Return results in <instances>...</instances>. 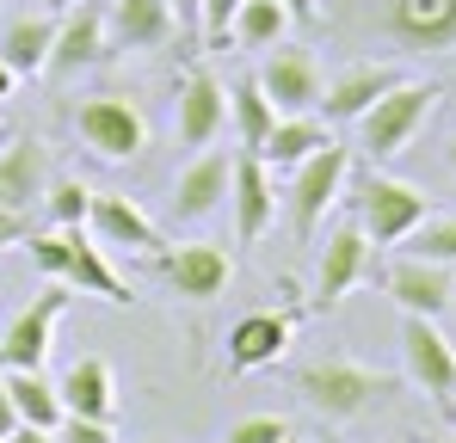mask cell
<instances>
[{
  "label": "cell",
  "mask_w": 456,
  "mask_h": 443,
  "mask_svg": "<svg viewBox=\"0 0 456 443\" xmlns=\"http://www.w3.org/2000/svg\"><path fill=\"white\" fill-rule=\"evenodd\" d=\"M25 253H31V265H37V271H50V278H56V284H69V290L99 295V302H118V308L130 302V284L105 265V253L93 246V234H86L80 222L50 228V234H37V228H31Z\"/></svg>",
  "instance_id": "obj_1"
},
{
  "label": "cell",
  "mask_w": 456,
  "mask_h": 443,
  "mask_svg": "<svg viewBox=\"0 0 456 443\" xmlns=\"http://www.w3.org/2000/svg\"><path fill=\"white\" fill-rule=\"evenodd\" d=\"M297 394L321 419H358L388 394V375L358 364V358H314V364L297 369Z\"/></svg>",
  "instance_id": "obj_2"
},
{
  "label": "cell",
  "mask_w": 456,
  "mask_h": 443,
  "mask_svg": "<svg viewBox=\"0 0 456 443\" xmlns=\"http://www.w3.org/2000/svg\"><path fill=\"white\" fill-rule=\"evenodd\" d=\"M438 99H444V86H432V80H395L377 105L358 117V148H364L370 160L407 154V142L426 130V117H432Z\"/></svg>",
  "instance_id": "obj_3"
},
{
  "label": "cell",
  "mask_w": 456,
  "mask_h": 443,
  "mask_svg": "<svg viewBox=\"0 0 456 443\" xmlns=\"http://www.w3.org/2000/svg\"><path fill=\"white\" fill-rule=\"evenodd\" d=\"M352 204H358V228L377 240V246H401L419 222L432 216V197L419 191V185H407V179H395V173H358V185H352Z\"/></svg>",
  "instance_id": "obj_4"
},
{
  "label": "cell",
  "mask_w": 456,
  "mask_h": 443,
  "mask_svg": "<svg viewBox=\"0 0 456 443\" xmlns=\"http://www.w3.org/2000/svg\"><path fill=\"white\" fill-rule=\"evenodd\" d=\"M346 179H352V148H339V142L314 148L308 160L290 166V197H284V210H290V228H297L303 240H314V228L339 204Z\"/></svg>",
  "instance_id": "obj_5"
},
{
  "label": "cell",
  "mask_w": 456,
  "mask_h": 443,
  "mask_svg": "<svg viewBox=\"0 0 456 443\" xmlns=\"http://www.w3.org/2000/svg\"><path fill=\"white\" fill-rule=\"evenodd\" d=\"M62 314H69V284H50V290L31 295V302L6 320V333H0V369H44Z\"/></svg>",
  "instance_id": "obj_6"
},
{
  "label": "cell",
  "mask_w": 456,
  "mask_h": 443,
  "mask_svg": "<svg viewBox=\"0 0 456 443\" xmlns=\"http://www.w3.org/2000/svg\"><path fill=\"white\" fill-rule=\"evenodd\" d=\"M382 37H395L413 56H451L456 50V0H382Z\"/></svg>",
  "instance_id": "obj_7"
},
{
  "label": "cell",
  "mask_w": 456,
  "mask_h": 443,
  "mask_svg": "<svg viewBox=\"0 0 456 443\" xmlns=\"http://www.w3.org/2000/svg\"><path fill=\"white\" fill-rule=\"evenodd\" d=\"M401 364H407V382L432 400H456V345L438 333L432 314H407L401 320Z\"/></svg>",
  "instance_id": "obj_8"
},
{
  "label": "cell",
  "mask_w": 456,
  "mask_h": 443,
  "mask_svg": "<svg viewBox=\"0 0 456 443\" xmlns=\"http://www.w3.org/2000/svg\"><path fill=\"white\" fill-rule=\"evenodd\" d=\"M75 130H80V142L93 148L99 160H136V154H142V142H149V124H142V111H136L130 99H111V93H99V99H80Z\"/></svg>",
  "instance_id": "obj_9"
},
{
  "label": "cell",
  "mask_w": 456,
  "mask_h": 443,
  "mask_svg": "<svg viewBox=\"0 0 456 443\" xmlns=\"http://www.w3.org/2000/svg\"><path fill=\"white\" fill-rule=\"evenodd\" d=\"M105 56H111L105 6H99V0H80V6H69V12L56 19V44H50L44 74H50V80H75L80 68H93V62H105Z\"/></svg>",
  "instance_id": "obj_10"
},
{
  "label": "cell",
  "mask_w": 456,
  "mask_h": 443,
  "mask_svg": "<svg viewBox=\"0 0 456 443\" xmlns=\"http://www.w3.org/2000/svg\"><path fill=\"white\" fill-rule=\"evenodd\" d=\"M370 278H377V240H370L358 222L333 228L327 246H321V265H314V295L333 308L346 290H358V284H370Z\"/></svg>",
  "instance_id": "obj_11"
},
{
  "label": "cell",
  "mask_w": 456,
  "mask_h": 443,
  "mask_svg": "<svg viewBox=\"0 0 456 443\" xmlns=\"http://www.w3.org/2000/svg\"><path fill=\"white\" fill-rule=\"evenodd\" d=\"M154 259H160V278L185 295V302H216L228 290V278H234V259H228L216 240H185V246L154 253Z\"/></svg>",
  "instance_id": "obj_12"
},
{
  "label": "cell",
  "mask_w": 456,
  "mask_h": 443,
  "mask_svg": "<svg viewBox=\"0 0 456 443\" xmlns=\"http://www.w3.org/2000/svg\"><path fill=\"white\" fill-rule=\"evenodd\" d=\"M253 80L265 86V99L278 111H314L321 105V68H314V56L297 50V44H272V56L259 62Z\"/></svg>",
  "instance_id": "obj_13"
},
{
  "label": "cell",
  "mask_w": 456,
  "mask_h": 443,
  "mask_svg": "<svg viewBox=\"0 0 456 443\" xmlns=\"http://www.w3.org/2000/svg\"><path fill=\"white\" fill-rule=\"evenodd\" d=\"M388 295L401 302V314H432V320H438L456 302V278H451V265L407 253V259L388 265Z\"/></svg>",
  "instance_id": "obj_14"
},
{
  "label": "cell",
  "mask_w": 456,
  "mask_h": 443,
  "mask_svg": "<svg viewBox=\"0 0 456 443\" xmlns=\"http://www.w3.org/2000/svg\"><path fill=\"white\" fill-rule=\"evenodd\" d=\"M86 228H93V240H99V246H124V253H167L160 228H154L130 197H118V191H93Z\"/></svg>",
  "instance_id": "obj_15"
},
{
  "label": "cell",
  "mask_w": 456,
  "mask_h": 443,
  "mask_svg": "<svg viewBox=\"0 0 456 443\" xmlns=\"http://www.w3.org/2000/svg\"><path fill=\"white\" fill-rule=\"evenodd\" d=\"M228 124V93L216 86V74H191L185 86H179V117H173V136H179V148H210L216 136H223Z\"/></svg>",
  "instance_id": "obj_16"
},
{
  "label": "cell",
  "mask_w": 456,
  "mask_h": 443,
  "mask_svg": "<svg viewBox=\"0 0 456 443\" xmlns=\"http://www.w3.org/2000/svg\"><path fill=\"white\" fill-rule=\"evenodd\" d=\"M228 204H234V234L240 240H259L272 216H278V185H272V166L259 154H240L234 160V185H228Z\"/></svg>",
  "instance_id": "obj_17"
},
{
  "label": "cell",
  "mask_w": 456,
  "mask_h": 443,
  "mask_svg": "<svg viewBox=\"0 0 456 443\" xmlns=\"http://www.w3.org/2000/svg\"><path fill=\"white\" fill-rule=\"evenodd\" d=\"M105 31L118 50H160L179 37V19L167 0H105Z\"/></svg>",
  "instance_id": "obj_18"
},
{
  "label": "cell",
  "mask_w": 456,
  "mask_h": 443,
  "mask_svg": "<svg viewBox=\"0 0 456 443\" xmlns=\"http://www.w3.org/2000/svg\"><path fill=\"white\" fill-rule=\"evenodd\" d=\"M228 185H234V160L228 154H198L179 185H173V216L179 222H204L228 204Z\"/></svg>",
  "instance_id": "obj_19"
},
{
  "label": "cell",
  "mask_w": 456,
  "mask_h": 443,
  "mask_svg": "<svg viewBox=\"0 0 456 443\" xmlns=\"http://www.w3.org/2000/svg\"><path fill=\"white\" fill-rule=\"evenodd\" d=\"M395 80H407L395 62H352V68L327 86V99H321V105H327V124H358Z\"/></svg>",
  "instance_id": "obj_20"
},
{
  "label": "cell",
  "mask_w": 456,
  "mask_h": 443,
  "mask_svg": "<svg viewBox=\"0 0 456 443\" xmlns=\"http://www.w3.org/2000/svg\"><path fill=\"white\" fill-rule=\"evenodd\" d=\"M284 345H290L284 314H240L228 326V369H265L284 358Z\"/></svg>",
  "instance_id": "obj_21"
},
{
  "label": "cell",
  "mask_w": 456,
  "mask_h": 443,
  "mask_svg": "<svg viewBox=\"0 0 456 443\" xmlns=\"http://www.w3.org/2000/svg\"><path fill=\"white\" fill-rule=\"evenodd\" d=\"M62 394V413H80V419H111L118 407V382H111V364L105 358H75L56 382Z\"/></svg>",
  "instance_id": "obj_22"
},
{
  "label": "cell",
  "mask_w": 456,
  "mask_h": 443,
  "mask_svg": "<svg viewBox=\"0 0 456 443\" xmlns=\"http://www.w3.org/2000/svg\"><path fill=\"white\" fill-rule=\"evenodd\" d=\"M327 124L314 117V111H278V124H272V136L259 142V160L265 166H278V173H290L297 160H308L314 148H327Z\"/></svg>",
  "instance_id": "obj_23"
},
{
  "label": "cell",
  "mask_w": 456,
  "mask_h": 443,
  "mask_svg": "<svg viewBox=\"0 0 456 443\" xmlns=\"http://www.w3.org/2000/svg\"><path fill=\"white\" fill-rule=\"evenodd\" d=\"M31 204H44V148L19 136L12 148H0V210H31Z\"/></svg>",
  "instance_id": "obj_24"
},
{
  "label": "cell",
  "mask_w": 456,
  "mask_h": 443,
  "mask_svg": "<svg viewBox=\"0 0 456 443\" xmlns=\"http://www.w3.org/2000/svg\"><path fill=\"white\" fill-rule=\"evenodd\" d=\"M50 44H56V19L50 12H25L0 31V62L12 74H44L50 62Z\"/></svg>",
  "instance_id": "obj_25"
},
{
  "label": "cell",
  "mask_w": 456,
  "mask_h": 443,
  "mask_svg": "<svg viewBox=\"0 0 456 443\" xmlns=\"http://www.w3.org/2000/svg\"><path fill=\"white\" fill-rule=\"evenodd\" d=\"M0 382H6V394H12V413H19V425H62V394H56V382L44 375V369H0Z\"/></svg>",
  "instance_id": "obj_26"
},
{
  "label": "cell",
  "mask_w": 456,
  "mask_h": 443,
  "mask_svg": "<svg viewBox=\"0 0 456 443\" xmlns=\"http://www.w3.org/2000/svg\"><path fill=\"white\" fill-rule=\"evenodd\" d=\"M284 31H290V12H284L278 0H240V12H234V25H228V44H240V50H272V44H284Z\"/></svg>",
  "instance_id": "obj_27"
},
{
  "label": "cell",
  "mask_w": 456,
  "mask_h": 443,
  "mask_svg": "<svg viewBox=\"0 0 456 443\" xmlns=\"http://www.w3.org/2000/svg\"><path fill=\"white\" fill-rule=\"evenodd\" d=\"M228 111H234L240 148H247V154H259V142H265V136H272V124H278V105L265 99V86H259V80H240V86L228 93Z\"/></svg>",
  "instance_id": "obj_28"
},
{
  "label": "cell",
  "mask_w": 456,
  "mask_h": 443,
  "mask_svg": "<svg viewBox=\"0 0 456 443\" xmlns=\"http://www.w3.org/2000/svg\"><path fill=\"white\" fill-rule=\"evenodd\" d=\"M407 253H419V259H438V265H456V216H426L407 240H401Z\"/></svg>",
  "instance_id": "obj_29"
},
{
  "label": "cell",
  "mask_w": 456,
  "mask_h": 443,
  "mask_svg": "<svg viewBox=\"0 0 456 443\" xmlns=\"http://www.w3.org/2000/svg\"><path fill=\"white\" fill-rule=\"evenodd\" d=\"M44 210H50V222H56V228L86 222V210H93V191H86L80 179H56V185L44 191Z\"/></svg>",
  "instance_id": "obj_30"
},
{
  "label": "cell",
  "mask_w": 456,
  "mask_h": 443,
  "mask_svg": "<svg viewBox=\"0 0 456 443\" xmlns=\"http://www.w3.org/2000/svg\"><path fill=\"white\" fill-rule=\"evenodd\" d=\"M234 12H240V0H198V31H204L210 50H228V25H234Z\"/></svg>",
  "instance_id": "obj_31"
},
{
  "label": "cell",
  "mask_w": 456,
  "mask_h": 443,
  "mask_svg": "<svg viewBox=\"0 0 456 443\" xmlns=\"http://www.w3.org/2000/svg\"><path fill=\"white\" fill-rule=\"evenodd\" d=\"M56 443H118V438H111V419H80V413H62Z\"/></svg>",
  "instance_id": "obj_32"
},
{
  "label": "cell",
  "mask_w": 456,
  "mask_h": 443,
  "mask_svg": "<svg viewBox=\"0 0 456 443\" xmlns=\"http://www.w3.org/2000/svg\"><path fill=\"white\" fill-rule=\"evenodd\" d=\"M284 438H290V425H284V419H272V413H259V419H240L223 443H284Z\"/></svg>",
  "instance_id": "obj_33"
},
{
  "label": "cell",
  "mask_w": 456,
  "mask_h": 443,
  "mask_svg": "<svg viewBox=\"0 0 456 443\" xmlns=\"http://www.w3.org/2000/svg\"><path fill=\"white\" fill-rule=\"evenodd\" d=\"M31 240V210H0V253Z\"/></svg>",
  "instance_id": "obj_34"
},
{
  "label": "cell",
  "mask_w": 456,
  "mask_h": 443,
  "mask_svg": "<svg viewBox=\"0 0 456 443\" xmlns=\"http://www.w3.org/2000/svg\"><path fill=\"white\" fill-rule=\"evenodd\" d=\"M284 12H290V25H314L321 19V0H278Z\"/></svg>",
  "instance_id": "obj_35"
},
{
  "label": "cell",
  "mask_w": 456,
  "mask_h": 443,
  "mask_svg": "<svg viewBox=\"0 0 456 443\" xmlns=\"http://www.w3.org/2000/svg\"><path fill=\"white\" fill-rule=\"evenodd\" d=\"M0 443H56V431L50 425H12V438H0Z\"/></svg>",
  "instance_id": "obj_36"
},
{
  "label": "cell",
  "mask_w": 456,
  "mask_h": 443,
  "mask_svg": "<svg viewBox=\"0 0 456 443\" xmlns=\"http://www.w3.org/2000/svg\"><path fill=\"white\" fill-rule=\"evenodd\" d=\"M173 6V19H179V31H198V0H167Z\"/></svg>",
  "instance_id": "obj_37"
},
{
  "label": "cell",
  "mask_w": 456,
  "mask_h": 443,
  "mask_svg": "<svg viewBox=\"0 0 456 443\" xmlns=\"http://www.w3.org/2000/svg\"><path fill=\"white\" fill-rule=\"evenodd\" d=\"M12 425H19V413H12V394H6V382H0V438H12Z\"/></svg>",
  "instance_id": "obj_38"
},
{
  "label": "cell",
  "mask_w": 456,
  "mask_h": 443,
  "mask_svg": "<svg viewBox=\"0 0 456 443\" xmlns=\"http://www.w3.org/2000/svg\"><path fill=\"white\" fill-rule=\"evenodd\" d=\"M12 80H19V74H12V68H6V62H0V99L12 93Z\"/></svg>",
  "instance_id": "obj_39"
},
{
  "label": "cell",
  "mask_w": 456,
  "mask_h": 443,
  "mask_svg": "<svg viewBox=\"0 0 456 443\" xmlns=\"http://www.w3.org/2000/svg\"><path fill=\"white\" fill-rule=\"evenodd\" d=\"M444 154H451V166H456V136H451V148H444Z\"/></svg>",
  "instance_id": "obj_40"
},
{
  "label": "cell",
  "mask_w": 456,
  "mask_h": 443,
  "mask_svg": "<svg viewBox=\"0 0 456 443\" xmlns=\"http://www.w3.org/2000/svg\"><path fill=\"white\" fill-rule=\"evenodd\" d=\"M50 6H69V0H50Z\"/></svg>",
  "instance_id": "obj_41"
},
{
  "label": "cell",
  "mask_w": 456,
  "mask_h": 443,
  "mask_svg": "<svg viewBox=\"0 0 456 443\" xmlns=\"http://www.w3.org/2000/svg\"><path fill=\"white\" fill-rule=\"evenodd\" d=\"M438 443H456V438H438Z\"/></svg>",
  "instance_id": "obj_42"
},
{
  "label": "cell",
  "mask_w": 456,
  "mask_h": 443,
  "mask_svg": "<svg viewBox=\"0 0 456 443\" xmlns=\"http://www.w3.org/2000/svg\"><path fill=\"white\" fill-rule=\"evenodd\" d=\"M284 443H297V438H284Z\"/></svg>",
  "instance_id": "obj_43"
}]
</instances>
